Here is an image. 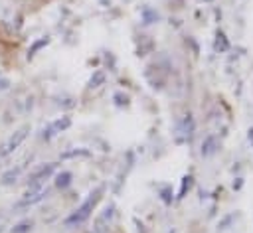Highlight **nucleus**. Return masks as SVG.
Wrapping results in <instances>:
<instances>
[{
    "mask_svg": "<svg viewBox=\"0 0 253 233\" xmlns=\"http://www.w3.org/2000/svg\"><path fill=\"white\" fill-rule=\"evenodd\" d=\"M190 186H192V178H190V176H186V178L182 180V190H180V197H182V195L186 194V190H188Z\"/></svg>",
    "mask_w": 253,
    "mask_h": 233,
    "instance_id": "14",
    "label": "nucleus"
},
{
    "mask_svg": "<svg viewBox=\"0 0 253 233\" xmlns=\"http://www.w3.org/2000/svg\"><path fill=\"white\" fill-rule=\"evenodd\" d=\"M32 229V221H22L16 227H12V233H28Z\"/></svg>",
    "mask_w": 253,
    "mask_h": 233,
    "instance_id": "12",
    "label": "nucleus"
},
{
    "mask_svg": "<svg viewBox=\"0 0 253 233\" xmlns=\"http://www.w3.org/2000/svg\"><path fill=\"white\" fill-rule=\"evenodd\" d=\"M103 83H105V73H103V71H95L93 77L89 79V87H91V89H95V87H99V85H103Z\"/></svg>",
    "mask_w": 253,
    "mask_h": 233,
    "instance_id": "11",
    "label": "nucleus"
},
{
    "mask_svg": "<svg viewBox=\"0 0 253 233\" xmlns=\"http://www.w3.org/2000/svg\"><path fill=\"white\" fill-rule=\"evenodd\" d=\"M55 168H57V164H55V162H47V164L38 166L36 170H32V172L28 174V186L43 184V180H47V178L53 174V170H55Z\"/></svg>",
    "mask_w": 253,
    "mask_h": 233,
    "instance_id": "4",
    "label": "nucleus"
},
{
    "mask_svg": "<svg viewBox=\"0 0 253 233\" xmlns=\"http://www.w3.org/2000/svg\"><path fill=\"white\" fill-rule=\"evenodd\" d=\"M20 174H22V166L10 168V170H6V172L2 174V178H0V184H2V186H12V184H16V182H18Z\"/></svg>",
    "mask_w": 253,
    "mask_h": 233,
    "instance_id": "5",
    "label": "nucleus"
},
{
    "mask_svg": "<svg viewBox=\"0 0 253 233\" xmlns=\"http://www.w3.org/2000/svg\"><path fill=\"white\" fill-rule=\"evenodd\" d=\"M69 124H71V118H69V116H61V118H57L55 122H51L49 126H51L53 132H61V130L69 128Z\"/></svg>",
    "mask_w": 253,
    "mask_h": 233,
    "instance_id": "8",
    "label": "nucleus"
},
{
    "mask_svg": "<svg viewBox=\"0 0 253 233\" xmlns=\"http://www.w3.org/2000/svg\"><path fill=\"white\" fill-rule=\"evenodd\" d=\"M115 99H117V103H119V105H126V97H123V95H119V93H117V95H115Z\"/></svg>",
    "mask_w": 253,
    "mask_h": 233,
    "instance_id": "15",
    "label": "nucleus"
},
{
    "mask_svg": "<svg viewBox=\"0 0 253 233\" xmlns=\"http://www.w3.org/2000/svg\"><path fill=\"white\" fill-rule=\"evenodd\" d=\"M178 130L184 134V136H182V140L192 136V130H194V120H192V116H190V115H186V118L182 120V126H180Z\"/></svg>",
    "mask_w": 253,
    "mask_h": 233,
    "instance_id": "7",
    "label": "nucleus"
},
{
    "mask_svg": "<svg viewBox=\"0 0 253 233\" xmlns=\"http://www.w3.org/2000/svg\"><path fill=\"white\" fill-rule=\"evenodd\" d=\"M10 87V81L8 79H0V91H4V89H8Z\"/></svg>",
    "mask_w": 253,
    "mask_h": 233,
    "instance_id": "16",
    "label": "nucleus"
},
{
    "mask_svg": "<svg viewBox=\"0 0 253 233\" xmlns=\"http://www.w3.org/2000/svg\"><path fill=\"white\" fill-rule=\"evenodd\" d=\"M0 233H4V223H0Z\"/></svg>",
    "mask_w": 253,
    "mask_h": 233,
    "instance_id": "18",
    "label": "nucleus"
},
{
    "mask_svg": "<svg viewBox=\"0 0 253 233\" xmlns=\"http://www.w3.org/2000/svg\"><path fill=\"white\" fill-rule=\"evenodd\" d=\"M28 134H30V124H24V126H20L18 130H14V132L10 134V138L2 144L0 156H8V154H12L16 148H20V144L28 138Z\"/></svg>",
    "mask_w": 253,
    "mask_h": 233,
    "instance_id": "2",
    "label": "nucleus"
},
{
    "mask_svg": "<svg viewBox=\"0 0 253 233\" xmlns=\"http://www.w3.org/2000/svg\"><path fill=\"white\" fill-rule=\"evenodd\" d=\"M101 194H103V188H97V190H95V192H93V194H91V195H89V197H87V199H85V201H83V203H81V205H79V207H77V209L63 221V223H65L67 227H73V225L83 223V221L91 215V211H93V207L97 205V201L101 199Z\"/></svg>",
    "mask_w": 253,
    "mask_h": 233,
    "instance_id": "1",
    "label": "nucleus"
},
{
    "mask_svg": "<svg viewBox=\"0 0 253 233\" xmlns=\"http://www.w3.org/2000/svg\"><path fill=\"white\" fill-rule=\"evenodd\" d=\"M49 43V36H43V38H40V39H36L32 45H30V49H28V59H32L42 47H45Z\"/></svg>",
    "mask_w": 253,
    "mask_h": 233,
    "instance_id": "6",
    "label": "nucleus"
},
{
    "mask_svg": "<svg viewBox=\"0 0 253 233\" xmlns=\"http://www.w3.org/2000/svg\"><path fill=\"white\" fill-rule=\"evenodd\" d=\"M71 178H73L71 172H59V174L55 176V186L63 190V188H67V186L71 184Z\"/></svg>",
    "mask_w": 253,
    "mask_h": 233,
    "instance_id": "9",
    "label": "nucleus"
},
{
    "mask_svg": "<svg viewBox=\"0 0 253 233\" xmlns=\"http://www.w3.org/2000/svg\"><path fill=\"white\" fill-rule=\"evenodd\" d=\"M213 150H215V138H213V136H208V138L204 140V144H202V154H204V156H210Z\"/></svg>",
    "mask_w": 253,
    "mask_h": 233,
    "instance_id": "10",
    "label": "nucleus"
},
{
    "mask_svg": "<svg viewBox=\"0 0 253 233\" xmlns=\"http://www.w3.org/2000/svg\"><path fill=\"white\" fill-rule=\"evenodd\" d=\"M47 194V188L45 184H34V186H28V190L24 192V195L20 197L18 201V207H28V205H34L38 201H42Z\"/></svg>",
    "mask_w": 253,
    "mask_h": 233,
    "instance_id": "3",
    "label": "nucleus"
},
{
    "mask_svg": "<svg viewBox=\"0 0 253 233\" xmlns=\"http://www.w3.org/2000/svg\"><path fill=\"white\" fill-rule=\"evenodd\" d=\"M162 199H164V201H170V192H168V190L162 192Z\"/></svg>",
    "mask_w": 253,
    "mask_h": 233,
    "instance_id": "17",
    "label": "nucleus"
},
{
    "mask_svg": "<svg viewBox=\"0 0 253 233\" xmlns=\"http://www.w3.org/2000/svg\"><path fill=\"white\" fill-rule=\"evenodd\" d=\"M89 150H83V148H77V150H67L61 154V158H71V156H87Z\"/></svg>",
    "mask_w": 253,
    "mask_h": 233,
    "instance_id": "13",
    "label": "nucleus"
}]
</instances>
